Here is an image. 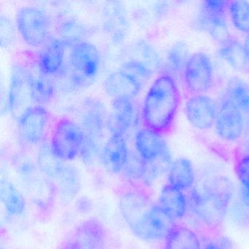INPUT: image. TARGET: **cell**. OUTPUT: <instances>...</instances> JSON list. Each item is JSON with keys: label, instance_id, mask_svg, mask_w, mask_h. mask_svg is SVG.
<instances>
[{"label": "cell", "instance_id": "1", "mask_svg": "<svg viewBox=\"0 0 249 249\" xmlns=\"http://www.w3.org/2000/svg\"><path fill=\"white\" fill-rule=\"evenodd\" d=\"M180 93L174 77L160 75L148 89L142 107L144 127L161 135L170 132L178 111Z\"/></svg>", "mask_w": 249, "mask_h": 249}, {"label": "cell", "instance_id": "2", "mask_svg": "<svg viewBox=\"0 0 249 249\" xmlns=\"http://www.w3.org/2000/svg\"><path fill=\"white\" fill-rule=\"evenodd\" d=\"M232 193V183L227 178L204 182L192 191L194 212L205 225L218 227L224 221Z\"/></svg>", "mask_w": 249, "mask_h": 249}, {"label": "cell", "instance_id": "3", "mask_svg": "<svg viewBox=\"0 0 249 249\" xmlns=\"http://www.w3.org/2000/svg\"><path fill=\"white\" fill-rule=\"evenodd\" d=\"M107 117L106 107L100 100L88 98L84 101L80 124L84 141L79 157L87 166L93 165L100 159Z\"/></svg>", "mask_w": 249, "mask_h": 249}, {"label": "cell", "instance_id": "4", "mask_svg": "<svg viewBox=\"0 0 249 249\" xmlns=\"http://www.w3.org/2000/svg\"><path fill=\"white\" fill-rule=\"evenodd\" d=\"M68 76L71 85L84 88L91 85L101 66V54L97 46L86 41L72 45L70 53Z\"/></svg>", "mask_w": 249, "mask_h": 249}, {"label": "cell", "instance_id": "5", "mask_svg": "<svg viewBox=\"0 0 249 249\" xmlns=\"http://www.w3.org/2000/svg\"><path fill=\"white\" fill-rule=\"evenodd\" d=\"M36 75L27 67L17 64L11 70L8 110L14 119H18L26 110L35 106L33 84Z\"/></svg>", "mask_w": 249, "mask_h": 249}, {"label": "cell", "instance_id": "6", "mask_svg": "<svg viewBox=\"0 0 249 249\" xmlns=\"http://www.w3.org/2000/svg\"><path fill=\"white\" fill-rule=\"evenodd\" d=\"M84 141V133L80 125L72 119L64 117L55 124L49 144L58 158L70 161L79 157Z\"/></svg>", "mask_w": 249, "mask_h": 249}, {"label": "cell", "instance_id": "7", "mask_svg": "<svg viewBox=\"0 0 249 249\" xmlns=\"http://www.w3.org/2000/svg\"><path fill=\"white\" fill-rule=\"evenodd\" d=\"M16 19L17 30L28 46L42 47L49 40L50 18L43 10L35 6L23 7L17 12Z\"/></svg>", "mask_w": 249, "mask_h": 249}, {"label": "cell", "instance_id": "8", "mask_svg": "<svg viewBox=\"0 0 249 249\" xmlns=\"http://www.w3.org/2000/svg\"><path fill=\"white\" fill-rule=\"evenodd\" d=\"M50 113L43 106H33L17 119V131L20 141L24 145L41 143L47 135Z\"/></svg>", "mask_w": 249, "mask_h": 249}, {"label": "cell", "instance_id": "9", "mask_svg": "<svg viewBox=\"0 0 249 249\" xmlns=\"http://www.w3.org/2000/svg\"><path fill=\"white\" fill-rule=\"evenodd\" d=\"M174 221L157 204L151 205L131 230L137 237L145 241L162 240L176 226Z\"/></svg>", "mask_w": 249, "mask_h": 249}, {"label": "cell", "instance_id": "10", "mask_svg": "<svg viewBox=\"0 0 249 249\" xmlns=\"http://www.w3.org/2000/svg\"><path fill=\"white\" fill-rule=\"evenodd\" d=\"M183 81L189 92L205 94L212 85L213 67L206 53L196 52L191 55L183 72Z\"/></svg>", "mask_w": 249, "mask_h": 249}, {"label": "cell", "instance_id": "11", "mask_svg": "<svg viewBox=\"0 0 249 249\" xmlns=\"http://www.w3.org/2000/svg\"><path fill=\"white\" fill-rule=\"evenodd\" d=\"M217 135L227 141L240 139L244 131L243 113L227 99L223 98L215 122Z\"/></svg>", "mask_w": 249, "mask_h": 249}, {"label": "cell", "instance_id": "12", "mask_svg": "<svg viewBox=\"0 0 249 249\" xmlns=\"http://www.w3.org/2000/svg\"><path fill=\"white\" fill-rule=\"evenodd\" d=\"M185 113L189 123L199 130H207L215 124L218 108L215 102L205 94H195L188 99Z\"/></svg>", "mask_w": 249, "mask_h": 249}, {"label": "cell", "instance_id": "13", "mask_svg": "<svg viewBox=\"0 0 249 249\" xmlns=\"http://www.w3.org/2000/svg\"><path fill=\"white\" fill-rule=\"evenodd\" d=\"M134 143L135 151L147 162L172 157L162 135L148 128H142L137 132Z\"/></svg>", "mask_w": 249, "mask_h": 249}, {"label": "cell", "instance_id": "14", "mask_svg": "<svg viewBox=\"0 0 249 249\" xmlns=\"http://www.w3.org/2000/svg\"><path fill=\"white\" fill-rule=\"evenodd\" d=\"M106 231L103 224L95 219L84 221L75 231L65 249H106Z\"/></svg>", "mask_w": 249, "mask_h": 249}, {"label": "cell", "instance_id": "15", "mask_svg": "<svg viewBox=\"0 0 249 249\" xmlns=\"http://www.w3.org/2000/svg\"><path fill=\"white\" fill-rule=\"evenodd\" d=\"M129 152L125 136L110 135L103 145L99 160L106 171L111 174H119L123 172Z\"/></svg>", "mask_w": 249, "mask_h": 249}, {"label": "cell", "instance_id": "16", "mask_svg": "<svg viewBox=\"0 0 249 249\" xmlns=\"http://www.w3.org/2000/svg\"><path fill=\"white\" fill-rule=\"evenodd\" d=\"M135 107L133 100L116 98L112 100L107 114V129L110 135L125 136L135 124Z\"/></svg>", "mask_w": 249, "mask_h": 249}, {"label": "cell", "instance_id": "17", "mask_svg": "<svg viewBox=\"0 0 249 249\" xmlns=\"http://www.w3.org/2000/svg\"><path fill=\"white\" fill-rule=\"evenodd\" d=\"M69 45L62 39H49L37 55V65L40 73L52 76L61 72L65 65V49Z\"/></svg>", "mask_w": 249, "mask_h": 249}, {"label": "cell", "instance_id": "18", "mask_svg": "<svg viewBox=\"0 0 249 249\" xmlns=\"http://www.w3.org/2000/svg\"><path fill=\"white\" fill-rule=\"evenodd\" d=\"M143 84L124 71H119L109 75L103 82V89L113 100L127 98L134 100L141 92Z\"/></svg>", "mask_w": 249, "mask_h": 249}, {"label": "cell", "instance_id": "19", "mask_svg": "<svg viewBox=\"0 0 249 249\" xmlns=\"http://www.w3.org/2000/svg\"><path fill=\"white\" fill-rule=\"evenodd\" d=\"M119 206L122 218L131 230L151 205L148 197L143 194L130 191L121 196Z\"/></svg>", "mask_w": 249, "mask_h": 249}, {"label": "cell", "instance_id": "20", "mask_svg": "<svg viewBox=\"0 0 249 249\" xmlns=\"http://www.w3.org/2000/svg\"><path fill=\"white\" fill-rule=\"evenodd\" d=\"M33 202L40 209H48L54 200L56 186L46 177L38 174L23 182Z\"/></svg>", "mask_w": 249, "mask_h": 249}, {"label": "cell", "instance_id": "21", "mask_svg": "<svg viewBox=\"0 0 249 249\" xmlns=\"http://www.w3.org/2000/svg\"><path fill=\"white\" fill-rule=\"evenodd\" d=\"M158 205L174 220L183 218L187 209V201L183 191L170 184L161 189Z\"/></svg>", "mask_w": 249, "mask_h": 249}, {"label": "cell", "instance_id": "22", "mask_svg": "<svg viewBox=\"0 0 249 249\" xmlns=\"http://www.w3.org/2000/svg\"><path fill=\"white\" fill-rule=\"evenodd\" d=\"M198 24L202 30L207 32L214 40L221 45L230 38L224 14L209 12L202 8L198 17Z\"/></svg>", "mask_w": 249, "mask_h": 249}, {"label": "cell", "instance_id": "23", "mask_svg": "<svg viewBox=\"0 0 249 249\" xmlns=\"http://www.w3.org/2000/svg\"><path fill=\"white\" fill-rule=\"evenodd\" d=\"M0 197L5 211L12 217H18L25 212L27 202L22 192L8 179H2Z\"/></svg>", "mask_w": 249, "mask_h": 249}, {"label": "cell", "instance_id": "24", "mask_svg": "<svg viewBox=\"0 0 249 249\" xmlns=\"http://www.w3.org/2000/svg\"><path fill=\"white\" fill-rule=\"evenodd\" d=\"M56 191L65 201H71L78 195L81 187V179L78 169L65 164L61 173L54 180Z\"/></svg>", "mask_w": 249, "mask_h": 249}, {"label": "cell", "instance_id": "25", "mask_svg": "<svg viewBox=\"0 0 249 249\" xmlns=\"http://www.w3.org/2000/svg\"><path fill=\"white\" fill-rule=\"evenodd\" d=\"M168 184L180 190L190 189L195 181V172L188 159L179 158L172 162L168 170Z\"/></svg>", "mask_w": 249, "mask_h": 249}, {"label": "cell", "instance_id": "26", "mask_svg": "<svg viewBox=\"0 0 249 249\" xmlns=\"http://www.w3.org/2000/svg\"><path fill=\"white\" fill-rule=\"evenodd\" d=\"M218 53L234 71L243 72L249 68L244 46L238 40L230 37L221 45Z\"/></svg>", "mask_w": 249, "mask_h": 249}, {"label": "cell", "instance_id": "27", "mask_svg": "<svg viewBox=\"0 0 249 249\" xmlns=\"http://www.w3.org/2000/svg\"><path fill=\"white\" fill-rule=\"evenodd\" d=\"M224 98L236 106L243 114H249V84L240 77L227 81Z\"/></svg>", "mask_w": 249, "mask_h": 249}, {"label": "cell", "instance_id": "28", "mask_svg": "<svg viewBox=\"0 0 249 249\" xmlns=\"http://www.w3.org/2000/svg\"><path fill=\"white\" fill-rule=\"evenodd\" d=\"M65 164V161L58 158L52 151L50 144H42L37 153V165L45 177L54 181Z\"/></svg>", "mask_w": 249, "mask_h": 249}, {"label": "cell", "instance_id": "29", "mask_svg": "<svg viewBox=\"0 0 249 249\" xmlns=\"http://www.w3.org/2000/svg\"><path fill=\"white\" fill-rule=\"evenodd\" d=\"M164 249H201L197 235L186 227L175 226L165 239Z\"/></svg>", "mask_w": 249, "mask_h": 249}, {"label": "cell", "instance_id": "30", "mask_svg": "<svg viewBox=\"0 0 249 249\" xmlns=\"http://www.w3.org/2000/svg\"><path fill=\"white\" fill-rule=\"evenodd\" d=\"M107 20L105 22V30H107L115 41L124 40L126 36V21L124 9L121 5H112L107 14Z\"/></svg>", "mask_w": 249, "mask_h": 249}, {"label": "cell", "instance_id": "31", "mask_svg": "<svg viewBox=\"0 0 249 249\" xmlns=\"http://www.w3.org/2000/svg\"><path fill=\"white\" fill-rule=\"evenodd\" d=\"M56 86L49 75L40 73L35 76L33 101L35 106H43L50 103L56 94Z\"/></svg>", "mask_w": 249, "mask_h": 249}, {"label": "cell", "instance_id": "32", "mask_svg": "<svg viewBox=\"0 0 249 249\" xmlns=\"http://www.w3.org/2000/svg\"><path fill=\"white\" fill-rule=\"evenodd\" d=\"M189 53L187 46L183 42H178L168 51L166 56V65L170 75H183Z\"/></svg>", "mask_w": 249, "mask_h": 249}, {"label": "cell", "instance_id": "33", "mask_svg": "<svg viewBox=\"0 0 249 249\" xmlns=\"http://www.w3.org/2000/svg\"><path fill=\"white\" fill-rule=\"evenodd\" d=\"M229 13L236 30L244 34H249V2L246 1H231L229 4Z\"/></svg>", "mask_w": 249, "mask_h": 249}, {"label": "cell", "instance_id": "34", "mask_svg": "<svg viewBox=\"0 0 249 249\" xmlns=\"http://www.w3.org/2000/svg\"><path fill=\"white\" fill-rule=\"evenodd\" d=\"M138 52L139 53L141 62L146 65L153 72L160 71L162 66V61L158 52L152 46L147 42H139L138 44Z\"/></svg>", "mask_w": 249, "mask_h": 249}, {"label": "cell", "instance_id": "35", "mask_svg": "<svg viewBox=\"0 0 249 249\" xmlns=\"http://www.w3.org/2000/svg\"><path fill=\"white\" fill-rule=\"evenodd\" d=\"M119 70L132 75L143 85L151 78L154 73L146 65L139 59H130L124 62Z\"/></svg>", "mask_w": 249, "mask_h": 249}, {"label": "cell", "instance_id": "36", "mask_svg": "<svg viewBox=\"0 0 249 249\" xmlns=\"http://www.w3.org/2000/svg\"><path fill=\"white\" fill-rule=\"evenodd\" d=\"M145 161L136 151H130L129 158L123 170L126 178L141 180L145 171Z\"/></svg>", "mask_w": 249, "mask_h": 249}, {"label": "cell", "instance_id": "37", "mask_svg": "<svg viewBox=\"0 0 249 249\" xmlns=\"http://www.w3.org/2000/svg\"><path fill=\"white\" fill-rule=\"evenodd\" d=\"M14 27L8 17L2 16L0 20V43L2 48H8L14 40Z\"/></svg>", "mask_w": 249, "mask_h": 249}, {"label": "cell", "instance_id": "38", "mask_svg": "<svg viewBox=\"0 0 249 249\" xmlns=\"http://www.w3.org/2000/svg\"><path fill=\"white\" fill-rule=\"evenodd\" d=\"M235 172L241 186L249 189V153L237 160Z\"/></svg>", "mask_w": 249, "mask_h": 249}, {"label": "cell", "instance_id": "39", "mask_svg": "<svg viewBox=\"0 0 249 249\" xmlns=\"http://www.w3.org/2000/svg\"><path fill=\"white\" fill-rule=\"evenodd\" d=\"M229 4L230 2L225 0H206L202 2V8L209 12L225 14Z\"/></svg>", "mask_w": 249, "mask_h": 249}, {"label": "cell", "instance_id": "40", "mask_svg": "<svg viewBox=\"0 0 249 249\" xmlns=\"http://www.w3.org/2000/svg\"><path fill=\"white\" fill-rule=\"evenodd\" d=\"M76 208L81 213H87L93 208L92 201L87 197H81L77 201Z\"/></svg>", "mask_w": 249, "mask_h": 249}, {"label": "cell", "instance_id": "41", "mask_svg": "<svg viewBox=\"0 0 249 249\" xmlns=\"http://www.w3.org/2000/svg\"><path fill=\"white\" fill-rule=\"evenodd\" d=\"M240 199L245 206L249 208V189L241 186L240 188Z\"/></svg>", "mask_w": 249, "mask_h": 249}, {"label": "cell", "instance_id": "42", "mask_svg": "<svg viewBox=\"0 0 249 249\" xmlns=\"http://www.w3.org/2000/svg\"><path fill=\"white\" fill-rule=\"evenodd\" d=\"M243 46H244L245 52H246V57H247L249 68V34L247 35V36H246Z\"/></svg>", "mask_w": 249, "mask_h": 249}, {"label": "cell", "instance_id": "43", "mask_svg": "<svg viewBox=\"0 0 249 249\" xmlns=\"http://www.w3.org/2000/svg\"><path fill=\"white\" fill-rule=\"evenodd\" d=\"M205 249H225L224 248L220 247L218 245L214 244V243H208L205 246Z\"/></svg>", "mask_w": 249, "mask_h": 249}]
</instances>
